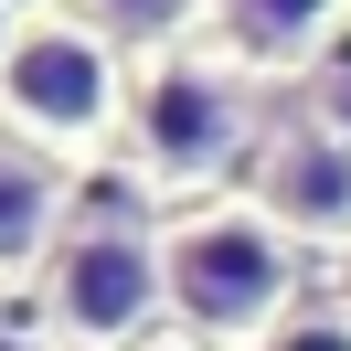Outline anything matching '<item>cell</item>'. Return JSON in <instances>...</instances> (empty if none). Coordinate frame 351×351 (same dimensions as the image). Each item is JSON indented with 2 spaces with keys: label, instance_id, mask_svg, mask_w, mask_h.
<instances>
[{
  "label": "cell",
  "instance_id": "1",
  "mask_svg": "<svg viewBox=\"0 0 351 351\" xmlns=\"http://www.w3.org/2000/svg\"><path fill=\"white\" fill-rule=\"evenodd\" d=\"M160 277H171V330L192 351L256 341L298 298V234L256 192H213V202H192V213L160 223Z\"/></svg>",
  "mask_w": 351,
  "mask_h": 351
},
{
  "label": "cell",
  "instance_id": "2",
  "mask_svg": "<svg viewBox=\"0 0 351 351\" xmlns=\"http://www.w3.org/2000/svg\"><path fill=\"white\" fill-rule=\"evenodd\" d=\"M128 86L117 43L86 22V11H22L0 32V128L32 138L43 160H86L128 128Z\"/></svg>",
  "mask_w": 351,
  "mask_h": 351
},
{
  "label": "cell",
  "instance_id": "3",
  "mask_svg": "<svg viewBox=\"0 0 351 351\" xmlns=\"http://www.w3.org/2000/svg\"><path fill=\"white\" fill-rule=\"evenodd\" d=\"M245 138H256V107H245V64L234 53H149L128 86V149H138V181H171V192H202L213 202V181L245 160Z\"/></svg>",
  "mask_w": 351,
  "mask_h": 351
},
{
  "label": "cell",
  "instance_id": "4",
  "mask_svg": "<svg viewBox=\"0 0 351 351\" xmlns=\"http://www.w3.org/2000/svg\"><path fill=\"white\" fill-rule=\"evenodd\" d=\"M53 341L75 351H149V330L171 319V277H160V234L138 223H75L43 266Z\"/></svg>",
  "mask_w": 351,
  "mask_h": 351
},
{
  "label": "cell",
  "instance_id": "5",
  "mask_svg": "<svg viewBox=\"0 0 351 351\" xmlns=\"http://www.w3.org/2000/svg\"><path fill=\"white\" fill-rule=\"evenodd\" d=\"M202 22H213V53H234L245 75H319L351 0H202Z\"/></svg>",
  "mask_w": 351,
  "mask_h": 351
},
{
  "label": "cell",
  "instance_id": "6",
  "mask_svg": "<svg viewBox=\"0 0 351 351\" xmlns=\"http://www.w3.org/2000/svg\"><path fill=\"white\" fill-rule=\"evenodd\" d=\"M256 202H266L298 245H308V234H351V138H330V128H287V138H266Z\"/></svg>",
  "mask_w": 351,
  "mask_h": 351
},
{
  "label": "cell",
  "instance_id": "7",
  "mask_svg": "<svg viewBox=\"0 0 351 351\" xmlns=\"http://www.w3.org/2000/svg\"><path fill=\"white\" fill-rule=\"evenodd\" d=\"M64 245V160L0 128V277H32Z\"/></svg>",
  "mask_w": 351,
  "mask_h": 351
},
{
  "label": "cell",
  "instance_id": "8",
  "mask_svg": "<svg viewBox=\"0 0 351 351\" xmlns=\"http://www.w3.org/2000/svg\"><path fill=\"white\" fill-rule=\"evenodd\" d=\"M75 11H86L107 43H160V53H171L181 22H202V0H75Z\"/></svg>",
  "mask_w": 351,
  "mask_h": 351
},
{
  "label": "cell",
  "instance_id": "9",
  "mask_svg": "<svg viewBox=\"0 0 351 351\" xmlns=\"http://www.w3.org/2000/svg\"><path fill=\"white\" fill-rule=\"evenodd\" d=\"M308 128L351 138V64H319V86H308Z\"/></svg>",
  "mask_w": 351,
  "mask_h": 351
},
{
  "label": "cell",
  "instance_id": "10",
  "mask_svg": "<svg viewBox=\"0 0 351 351\" xmlns=\"http://www.w3.org/2000/svg\"><path fill=\"white\" fill-rule=\"evenodd\" d=\"M341 319H351V266H341Z\"/></svg>",
  "mask_w": 351,
  "mask_h": 351
},
{
  "label": "cell",
  "instance_id": "11",
  "mask_svg": "<svg viewBox=\"0 0 351 351\" xmlns=\"http://www.w3.org/2000/svg\"><path fill=\"white\" fill-rule=\"evenodd\" d=\"M149 351H192V341H149Z\"/></svg>",
  "mask_w": 351,
  "mask_h": 351
},
{
  "label": "cell",
  "instance_id": "12",
  "mask_svg": "<svg viewBox=\"0 0 351 351\" xmlns=\"http://www.w3.org/2000/svg\"><path fill=\"white\" fill-rule=\"evenodd\" d=\"M43 351H75V341H43Z\"/></svg>",
  "mask_w": 351,
  "mask_h": 351
}]
</instances>
